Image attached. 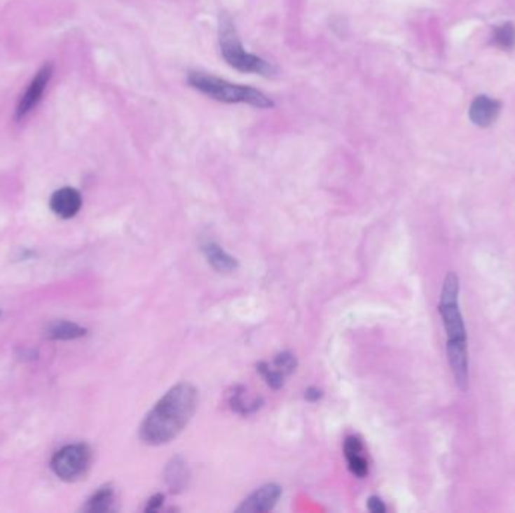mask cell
<instances>
[{
  "mask_svg": "<svg viewBox=\"0 0 515 513\" xmlns=\"http://www.w3.org/2000/svg\"><path fill=\"white\" fill-rule=\"evenodd\" d=\"M92 461V454L86 444H69L60 449L52 459L55 475L65 482L82 479Z\"/></svg>",
  "mask_w": 515,
  "mask_h": 513,
  "instance_id": "obj_5",
  "label": "cell"
},
{
  "mask_svg": "<svg viewBox=\"0 0 515 513\" xmlns=\"http://www.w3.org/2000/svg\"><path fill=\"white\" fill-rule=\"evenodd\" d=\"M448 358L453 374V379L460 390L469 387V352L467 340H448Z\"/></svg>",
  "mask_w": 515,
  "mask_h": 513,
  "instance_id": "obj_7",
  "label": "cell"
},
{
  "mask_svg": "<svg viewBox=\"0 0 515 513\" xmlns=\"http://www.w3.org/2000/svg\"><path fill=\"white\" fill-rule=\"evenodd\" d=\"M50 208L59 217L71 218L82 208V196L76 188L64 187L55 191L52 199H50Z\"/></svg>",
  "mask_w": 515,
  "mask_h": 513,
  "instance_id": "obj_10",
  "label": "cell"
},
{
  "mask_svg": "<svg viewBox=\"0 0 515 513\" xmlns=\"http://www.w3.org/2000/svg\"><path fill=\"white\" fill-rule=\"evenodd\" d=\"M187 83L210 98L226 104H249L256 108H273L275 101L262 90L231 83L225 78L211 76L207 73L191 71L187 76Z\"/></svg>",
  "mask_w": 515,
  "mask_h": 513,
  "instance_id": "obj_2",
  "label": "cell"
},
{
  "mask_svg": "<svg viewBox=\"0 0 515 513\" xmlns=\"http://www.w3.org/2000/svg\"><path fill=\"white\" fill-rule=\"evenodd\" d=\"M86 335V328L80 327L68 321H56L52 323L46 330V337L50 340H73L83 337Z\"/></svg>",
  "mask_w": 515,
  "mask_h": 513,
  "instance_id": "obj_14",
  "label": "cell"
},
{
  "mask_svg": "<svg viewBox=\"0 0 515 513\" xmlns=\"http://www.w3.org/2000/svg\"><path fill=\"white\" fill-rule=\"evenodd\" d=\"M219 44L221 56L237 71L254 73L259 76H273L276 74V68L268 60L262 59L254 53L245 50L243 43L238 36L234 22L229 14L224 13L219 20Z\"/></svg>",
  "mask_w": 515,
  "mask_h": 513,
  "instance_id": "obj_3",
  "label": "cell"
},
{
  "mask_svg": "<svg viewBox=\"0 0 515 513\" xmlns=\"http://www.w3.org/2000/svg\"><path fill=\"white\" fill-rule=\"evenodd\" d=\"M305 396H306L308 400L315 402V400H318L321 398V390H318L315 387H310V388L306 390V395Z\"/></svg>",
  "mask_w": 515,
  "mask_h": 513,
  "instance_id": "obj_22",
  "label": "cell"
},
{
  "mask_svg": "<svg viewBox=\"0 0 515 513\" xmlns=\"http://www.w3.org/2000/svg\"><path fill=\"white\" fill-rule=\"evenodd\" d=\"M460 279L455 273H449L443 281L439 310L446 330L448 340H467L466 325L460 310Z\"/></svg>",
  "mask_w": 515,
  "mask_h": 513,
  "instance_id": "obj_4",
  "label": "cell"
},
{
  "mask_svg": "<svg viewBox=\"0 0 515 513\" xmlns=\"http://www.w3.org/2000/svg\"><path fill=\"white\" fill-rule=\"evenodd\" d=\"M202 253H204L208 264L213 267L217 273H232L238 267L237 259L231 256L228 251L224 250V247L219 246L214 241H207L202 244Z\"/></svg>",
  "mask_w": 515,
  "mask_h": 513,
  "instance_id": "obj_11",
  "label": "cell"
},
{
  "mask_svg": "<svg viewBox=\"0 0 515 513\" xmlns=\"http://www.w3.org/2000/svg\"><path fill=\"white\" fill-rule=\"evenodd\" d=\"M188 479H190V472H188L186 461L181 456L172 458L165 468V480H166V485L170 488V491L172 492L184 491L187 488Z\"/></svg>",
  "mask_w": 515,
  "mask_h": 513,
  "instance_id": "obj_13",
  "label": "cell"
},
{
  "mask_svg": "<svg viewBox=\"0 0 515 513\" xmlns=\"http://www.w3.org/2000/svg\"><path fill=\"white\" fill-rule=\"evenodd\" d=\"M163 500H165V496L163 494H156L154 497H151L148 500V505L145 507L146 512H156L161 507V505H163Z\"/></svg>",
  "mask_w": 515,
  "mask_h": 513,
  "instance_id": "obj_21",
  "label": "cell"
},
{
  "mask_svg": "<svg viewBox=\"0 0 515 513\" xmlns=\"http://www.w3.org/2000/svg\"><path fill=\"white\" fill-rule=\"evenodd\" d=\"M196 408L198 390L188 382H179L148 412L139 429L140 440L148 446L167 444L187 428Z\"/></svg>",
  "mask_w": 515,
  "mask_h": 513,
  "instance_id": "obj_1",
  "label": "cell"
},
{
  "mask_svg": "<svg viewBox=\"0 0 515 513\" xmlns=\"http://www.w3.org/2000/svg\"><path fill=\"white\" fill-rule=\"evenodd\" d=\"M115 503V492L112 486L99 488L95 494L89 498L85 510L92 513H104L114 509Z\"/></svg>",
  "mask_w": 515,
  "mask_h": 513,
  "instance_id": "obj_15",
  "label": "cell"
},
{
  "mask_svg": "<svg viewBox=\"0 0 515 513\" xmlns=\"http://www.w3.org/2000/svg\"><path fill=\"white\" fill-rule=\"evenodd\" d=\"M280 496H282V488L279 485L267 484L252 492V494L243 503H241V506L237 509V512H243V513L270 512L277 505Z\"/></svg>",
  "mask_w": 515,
  "mask_h": 513,
  "instance_id": "obj_8",
  "label": "cell"
},
{
  "mask_svg": "<svg viewBox=\"0 0 515 513\" xmlns=\"http://www.w3.org/2000/svg\"><path fill=\"white\" fill-rule=\"evenodd\" d=\"M368 509L372 513H385L386 512L385 503H383L381 498H378V497H369V500H368Z\"/></svg>",
  "mask_w": 515,
  "mask_h": 513,
  "instance_id": "obj_20",
  "label": "cell"
},
{
  "mask_svg": "<svg viewBox=\"0 0 515 513\" xmlns=\"http://www.w3.org/2000/svg\"><path fill=\"white\" fill-rule=\"evenodd\" d=\"M502 104L497 99L490 98L487 95H479L472 101L469 108V118L474 125L481 128H487L496 122L499 118Z\"/></svg>",
  "mask_w": 515,
  "mask_h": 513,
  "instance_id": "obj_9",
  "label": "cell"
},
{
  "mask_svg": "<svg viewBox=\"0 0 515 513\" xmlns=\"http://www.w3.org/2000/svg\"><path fill=\"white\" fill-rule=\"evenodd\" d=\"M258 370L259 374L264 377V379L267 381V384L271 387V388H280L282 386H284V375L280 374V372H277L275 367L270 366L268 363H264V361H261V363L258 365Z\"/></svg>",
  "mask_w": 515,
  "mask_h": 513,
  "instance_id": "obj_18",
  "label": "cell"
},
{
  "mask_svg": "<svg viewBox=\"0 0 515 513\" xmlns=\"http://www.w3.org/2000/svg\"><path fill=\"white\" fill-rule=\"evenodd\" d=\"M343 454H345L348 470L352 475L359 479L368 475V461L363 456V444L357 437L351 435L345 440V442H343Z\"/></svg>",
  "mask_w": 515,
  "mask_h": 513,
  "instance_id": "obj_12",
  "label": "cell"
},
{
  "mask_svg": "<svg viewBox=\"0 0 515 513\" xmlns=\"http://www.w3.org/2000/svg\"><path fill=\"white\" fill-rule=\"evenodd\" d=\"M53 74V66L50 64H46L39 71L36 73V76L34 77L32 82H30L29 87L26 89V92L23 94L22 99H20L18 107H17V119L25 118L30 110L34 107H36V104L41 101V97L44 95V90L52 78Z\"/></svg>",
  "mask_w": 515,
  "mask_h": 513,
  "instance_id": "obj_6",
  "label": "cell"
},
{
  "mask_svg": "<svg viewBox=\"0 0 515 513\" xmlns=\"http://www.w3.org/2000/svg\"><path fill=\"white\" fill-rule=\"evenodd\" d=\"M229 404H231L232 409L237 411L238 414H243V416L252 414V412H255L261 407V402L258 399H254L250 402L245 400V388L243 387H238V388L234 390V393L231 395Z\"/></svg>",
  "mask_w": 515,
  "mask_h": 513,
  "instance_id": "obj_17",
  "label": "cell"
},
{
  "mask_svg": "<svg viewBox=\"0 0 515 513\" xmlns=\"http://www.w3.org/2000/svg\"><path fill=\"white\" fill-rule=\"evenodd\" d=\"M273 367H275L277 372H280L284 377H287L296 370L297 360L294 356L291 354V352H282V354H279L275 358V361H273Z\"/></svg>",
  "mask_w": 515,
  "mask_h": 513,
  "instance_id": "obj_19",
  "label": "cell"
},
{
  "mask_svg": "<svg viewBox=\"0 0 515 513\" xmlns=\"http://www.w3.org/2000/svg\"><path fill=\"white\" fill-rule=\"evenodd\" d=\"M491 43L502 50H512L515 47V26L511 22L502 23L493 29Z\"/></svg>",
  "mask_w": 515,
  "mask_h": 513,
  "instance_id": "obj_16",
  "label": "cell"
}]
</instances>
